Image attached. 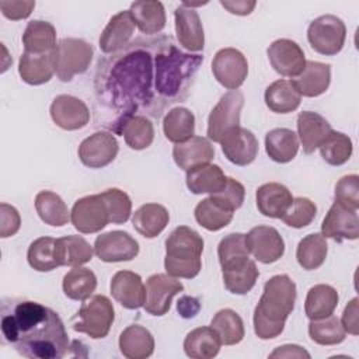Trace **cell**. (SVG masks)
I'll return each instance as SVG.
<instances>
[{
  "instance_id": "cell-1",
  "label": "cell",
  "mask_w": 359,
  "mask_h": 359,
  "mask_svg": "<svg viewBox=\"0 0 359 359\" xmlns=\"http://www.w3.org/2000/svg\"><path fill=\"white\" fill-rule=\"evenodd\" d=\"M158 42L160 36L139 38L98 60L94 79L98 116L105 114L104 125L114 133L121 135L123 123L136 115L158 116L165 108L156 84Z\"/></svg>"
},
{
  "instance_id": "cell-2",
  "label": "cell",
  "mask_w": 359,
  "mask_h": 359,
  "mask_svg": "<svg viewBox=\"0 0 359 359\" xmlns=\"http://www.w3.org/2000/svg\"><path fill=\"white\" fill-rule=\"evenodd\" d=\"M4 341L28 359H60L70 345L56 311L31 300H11L1 309Z\"/></svg>"
},
{
  "instance_id": "cell-3",
  "label": "cell",
  "mask_w": 359,
  "mask_h": 359,
  "mask_svg": "<svg viewBox=\"0 0 359 359\" xmlns=\"http://www.w3.org/2000/svg\"><path fill=\"white\" fill-rule=\"evenodd\" d=\"M294 302L296 285L287 275H275L266 280L252 317L257 337L261 339L279 337L294 309Z\"/></svg>"
},
{
  "instance_id": "cell-4",
  "label": "cell",
  "mask_w": 359,
  "mask_h": 359,
  "mask_svg": "<svg viewBox=\"0 0 359 359\" xmlns=\"http://www.w3.org/2000/svg\"><path fill=\"white\" fill-rule=\"evenodd\" d=\"M202 237L188 226L175 227L165 240V272L172 278L192 279L202 268Z\"/></svg>"
},
{
  "instance_id": "cell-5",
  "label": "cell",
  "mask_w": 359,
  "mask_h": 359,
  "mask_svg": "<svg viewBox=\"0 0 359 359\" xmlns=\"http://www.w3.org/2000/svg\"><path fill=\"white\" fill-rule=\"evenodd\" d=\"M115 313L111 300L104 294H94L84 300L77 314L72 318V328L87 334L93 339L105 338L114 323Z\"/></svg>"
},
{
  "instance_id": "cell-6",
  "label": "cell",
  "mask_w": 359,
  "mask_h": 359,
  "mask_svg": "<svg viewBox=\"0 0 359 359\" xmlns=\"http://www.w3.org/2000/svg\"><path fill=\"white\" fill-rule=\"evenodd\" d=\"M93 46L80 38H63L52 50L53 67L59 80L70 81L76 74L87 72L93 60Z\"/></svg>"
},
{
  "instance_id": "cell-7",
  "label": "cell",
  "mask_w": 359,
  "mask_h": 359,
  "mask_svg": "<svg viewBox=\"0 0 359 359\" xmlns=\"http://www.w3.org/2000/svg\"><path fill=\"white\" fill-rule=\"evenodd\" d=\"M244 95L240 90H230L216 104L208 118V137L220 143L230 132L240 128Z\"/></svg>"
},
{
  "instance_id": "cell-8",
  "label": "cell",
  "mask_w": 359,
  "mask_h": 359,
  "mask_svg": "<svg viewBox=\"0 0 359 359\" xmlns=\"http://www.w3.org/2000/svg\"><path fill=\"white\" fill-rule=\"evenodd\" d=\"M346 27L341 18L332 14L320 15L313 20L307 29L310 46L320 55L334 56L344 48Z\"/></svg>"
},
{
  "instance_id": "cell-9",
  "label": "cell",
  "mask_w": 359,
  "mask_h": 359,
  "mask_svg": "<svg viewBox=\"0 0 359 359\" xmlns=\"http://www.w3.org/2000/svg\"><path fill=\"white\" fill-rule=\"evenodd\" d=\"M70 220L73 227L84 234L102 230L109 223V213L101 194L77 199L72 208Z\"/></svg>"
},
{
  "instance_id": "cell-10",
  "label": "cell",
  "mask_w": 359,
  "mask_h": 359,
  "mask_svg": "<svg viewBox=\"0 0 359 359\" xmlns=\"http://www.w3.org/2000/svg\"><path fill=\"white\" fill-rule=\"evenodd\" d=\"M212 73L223 87L237 90L247 79L248 62L240 50L223 48L216 52L212 60Z\"/></svg>"
},
{
  "instance_id": "cell-11",
  "label": "cell",
  "mask_w": 359,
  "mask_h": 359,
  "mask_svg": "<svg viewBox=\"0 0 359 359\" xmlns=\"http://www.w3.org/2000/svg\"><path fill=\"white\" fill-rule=\"evenodd\" d=\"M184 290V285L168 273H154L146 280L143 309L151 316H164L175 294Z\"/></svg>"
},
{
  "instance_id": "cell-12",
  "label": "cell",
  "mask_w": 359,
  "mask_h": 359,
  "mask_svg": "<svg viewBox=\"0 0 359 359\" xmlns=\"http://www.w3.org/2000/svg\"><path fill=\"white\" fill-rule=\"evenodd\" d=\"M118 150L116 137L111 132L98 130L80 143L79 158L86 167L102 168L115 160Z\"/></svg>"
},
{
  "instance_id": "cell-13",
  "label": "cell",
  "mask_w": 359,
  "mask_h": 359,
  "mask_svg": "<svg viewBox=\"0 0 359 359\" xmlns=\"http://www.w3.org/2000/svg\"><path fill=\"white\" fill-rule=\"evenodd\" d=\"M321 234L337 243L356 240L359 237V219L356 210L335 201L323 220Z\"/></svg>"
},
{
  "instance_id": "cell-14",
  "label": "cell",
  "mask_w": 359,
  "mask_h": 359,
  "mask_svg": "<svg viewBox=\"0 0 359 359\" xmlns=\"http://www.w3.org/2000/svg\"><path fill=\"white\" fill-rule=\"evenodd\" d=\"M94 252L104 262L132 261L139 254V243L129 233L114 230L95 238Z\"/></svg>"
},
{
  "instance_id": "cell-15",
  "label": "cell",
  "mask_w": 359,
  "mask_h": 359,
  "mask_svg": "<svg viewBox=\"0 0 359 359\" xmlns=\"http://www.w3.org/2000/svg\"><path fill=\"white\" fill-rule=\"evenodd\" d=\"M245 244L252 257L262 264H272L282 258L285 243L275 227L257 226L245 234Z\"/></svg>"
},
{
  "instance_id": "cell-16",
  "label": "cell",
  "mask_w": 359,
  "mask_h": 359,
  "mask_svg": "<svg viewBox=\"0 0 359 359\" xmlns=\"http://www.w3.org/2000/svg\"><path fill=\"white\" fill-rule=\"evenodd\" d=\"M268 59L276 73L285 77H297L306 66L303 49L292 39L280 38L273 41L268 50Z\"/></svg>"
},
{
  "instance_id": "cell-17",
  "label": "cell",
  "mask_w": 359,
  "mask_h": 359,
  "mask_svg": "<svg viewBox=\"0 0 359 359\" xmlns=\"http://www.w3.org/2000/svg\"><path fill=\"white\" fill-rule=\"evenodd\" d=\"M49 111L52 121L65 130L81 129L90 121V111L84 101L67 94L57 95Z\"/></svg>"
},
{
  "instance_id": "cell-18",
  "label": "cell",
  "mask_w": 359,
  "mask_h": 359,
  "mask_svg": "<svg viewBox=\"0 0 359 359\" xmlns=\"http://www.w3.org/2000/svg\"><path fill=\"white\" fill-rule=\"evenodd\" d=\"M175 34L180 45L187 50L199 52L205 46V32L199 14L192 8L180 4L174 11Z\"/></svg>"
},
{
  "instance_id": "cell-19",
  "label": "cell",
  "mask_w": 359,
  "mask_h": 359,
  "mask_svg": "<svg viewBox=\"0 0 359 359\" xmlns=\"http://www.w3.org/2000/svg\"><path fill=\"white\" fill-rule=\"evenodd\" d=\"M220 144L226 158L230 163L241 167L248 165L255 160L259 147L255 135L241 126L230 132L220 142Z\"/></svg>"
},
{
  "instance_id": "cell-20",
  "label": "cell",
  "mask_w": 359,
  "mask_h": 359,
  "mask_svg": "<svg viewBox=\"0 0 359 359\" xmlns=\"http://www.w3.org/2000/svg\"><path fill=\"white\" fill-rule=\"evenodd\" d=\"M111 294L125 309L136 310L144 303V285L140 275L130 271H118L111 279Z\"/></svg>"
},
{
  "instance_id": "cell-21",
  "label": "cell",
  "mask_w": 359,
  "mask_h": 359,
  "mask_svg": "<svg viewBox=\"0 0 359 359\" xmlns=\"http://www.w3.org/2000/svg\"><path fill=\"white\" fill-rule=\"evenodd\" d=\"M135 27L136 24L129 10L119 11L109 20L107 27L101 32L98 41L100 49L108 55L121 50L130 42V38L135 32Z\"/></svg>"
},
{
  "instance_id": "cell-22",
  "label": "cell",
  "mask_w": 359,
  "mask_h": 359,
  "mask_svg": "<svg viewBox=\"0 0 359 359\" xmlns=\"http://www.w3.org/2000/svg\"><path fill=\"white\" fill-rule=\"evenodd\" d=\"M290 81L300 95L310 98L318 97L330 87L331 66L321 62L306 60L304 70Z\"/></svg>"
},
{
  "instance_id": "cell-23",
  "label": "cell",
  "mask_w": 359,
  "mask_h": 359,
  "mask_svg": "<svg viewBox=\"0 0 359 359\" xmlns=\"http://www.w3.org/2000/svg\"><path fill=\"white\" fill-rule=\"evenodd\" d=\"M172 157L180 168L188 171L196 165L210 163L215 157V147L209 139L192 136L191 139L174 146Z\"/></svg>"
},
{
  "instance_id": "cell-24",
  "label": "cell",
  "mask_w": 359,
  "mask_h": 359,
  "mask_svg": "<svg viewBox=\"0 0 359 359\" xmlns=\"http://www.w3.org/2000/svg\"><path fill=\"white\" fill-rule=\"evenodd\" d=\"M332 132L328 121L317 112L303 111L297 116V135L306 154H311Z\"/></svg>"
},
{
  "instance_id": "cell-25",
  "label": "cell",
  "mask_w": 359,
  "mask_h": 359,
  "mask_svg": "<svg viewBox=\"0 0 359 359\" xmlns=\"http://www.w3.org/2000/svg\"><path fill=\"white\" fill-rule=\"evenodd\" d=\"M255 199L259 213L272 219H282L293 202L290 191L279 182L261 185L257 189Z\"/></svg>"
},
{
  "instance_id": "cell-26",
  "label": "cell",
  "mask_w": 359,
  "mask_h": 359,
  "mask_svg": "<svg viewBox=\"0 0 359 359\" xmlns=\"http://www.w3.org/2000/svg\"><path fill=\"white\" fill-rule=\"evenodd\" d=\"M227 177L222 171V168L216 164H201L187 171V187L188 189L195 194H216L223 188L226 184Z\"/></svg>"
},
{
  "instance_id": "cell-27",
  "label": "cell",
  "mask_w": 359,
  "mask_h": 359,
  "mask_svg": "<svg viewBox=\"0 0 359 359\" xmlns=\"http://www.w3.org/2000/svg\"><path fill=\"white\" fill-rule=\"evenodd\" d=\"M119 349L128 359H146L154 351V338L147 328L133 324L121 332Z\"/></svg>"
},
{
  "instance_id": "cell-28",
  "label": "cell",
  "mask_w": 359,
  "mask_h": 359,
  "mask_svg": "<svg viewBox=\"0 0 359 359\" xmlns=\"http://www.w3.org/2000/svg\"><path fill=\"white\" fill-rule=\"evenodd\" d=\"M18 73L22 81L29 86H41L48 83L55 73L52 52L41 55L24 52L20 57Z\"/></svg>"
},
{
  "instance_id": "cell-29",
  "label": "cell",
  "mask_w": 359,
  "mask_h": 359,
  "mask_svg": "<svg viewBox=\"0 0 359 359\" xmlns=\"http://www.w3.org/2000/svg\"><path fill=\"white\" fill-rule=\"evenodd\" d=\"M129 13L136 27L144 35L158 34L165 27V11L161 1H135L130 4Z\"/></svg>"
},
{
  "instance_id": "cell-30",
  "label": "cell",
  "mask_w": 359,
  "mask_h": 359,
  "mask_svg": "<svg viewBox=\"0 0 359 359\" xmlns=\"http://www.w3.org/2000/svg\"><path fill=\"white\" fill-rule=\"evenodd\" d=\"M168 210L158 203L142 205L132 216L135 230L146 238L157 237L168 224Z\"/></svg>"
},
{
  "instance_id": "cell-31",
  "label": "cell",
  "mask_w": 359,
  "mask_h": 359,
  "mask_svg": "<svg viewBox=\"0 0 359 359\" xmlns=\"http://www.w3.org/2000/svg\"><path fill=\"white\" fill-rule=\"evenodd\" d=\"M265 150L275 163H289L299 151L297 135L287 128L272 129L265 136Z\"/></svg>"
},
{
  "instance_id": "cell-32",
  "label": "cell",
  "mask_w": 359,
  "mask_h": 359,
  "mask_svg": "<svg viewBox=\"0 0 359 359\" xmlns=\"http://www.w3.org/2000/svg\"><path fill=\"white\" fill-rule=\"evenodd\" d=\"M222 346L217 332L212 327H199L188 332L184 339V351L192 359L215 358Z\"/></svg>"
},
{
  "instance_id": "cell-33",
  "label": "cell",
  "mask_w": 359,
  "mask_h": 359,
  "mask_svg": "<svg viewBox=\"0 0 359 359\" xmlns=\"http://www.w3.org/2000/svg\"><path fill=\"white\" fill-rule=\"evenodd\" d=\"M226 289L233 294H247L259 276V271L252 259H245L230 266L222 268Z\"/></svg>"
},
{
  "instance_id": "cell-34",
  "label": "cell",
  "mask_w": 359,
  "mask_h": 359,
  "mask_svg": "<svg viewBox=\"0 0 359 359\" xmlns=\"http://www.w3.org/2000/svg\"><path fill=\"white\" fill-rule=\"evenodd\" d=\"M56 29L55 27L42 20L29 21L22 34L24 52L28 53H50L56 46Z\"/></svg>"
},
{
  "instance_id": "cell-35",
  "label": "cell",
  "mask_w": 359,
  "mask_h": 359,
  "mask_svg": "<svg viewBox=\"0 0 359 359\" xmlns=\"http://www.w3.org/2000/svg\"><path fill=\"white\" fill-rule=\"evenodd\" d=\"M338 292L325 283L310 287L304 302V311L309 320H321L334 313L338 306Z\"/></svg>"
},
{
  "instance_id": "cell-36",
  "label": "cell",
  "mask_w": 359,
  "mask_h": 359,
  "mask_svg": "<svg viewBox=\"0 0 359 359\" xmlns=\"http://www.w3.org/2000/svg\"><path fill=\"white\" fill-rule=\"evenodd\" d=\"M265 104L276 114H289L299 108L302 95L296 91L292 81L276 80L265 90Z\"/></svg>"
},
{
  "instance_id": "cell-37",
  "label": "cell",
  "mask_w": 359,
  "mask_h": 359,
  "mask_svg": "<svg viewBox=\"0 0 359 359\" xmlns=\"http://www.w3.org/2000/svg\"><path fill=\"white\" fill-rule=\"evenodd\" d=\"M163 132L165 137L175 144L191 139L195 132L194 114L184 107L170 109L163 118Z\"/></svg>"
},
{
  "instance_id": "cell-38",
  "label": "cell",
  "mask_w": 359,
  "mask_h": 359,
  "mask_svg": "<svg viewBox=\"0 0 359 359\" xmlns=\"http://www.w3.org/2000/svg\"><path fill=\"white\" fill-rule=\"evenodd\" d=\"M31 268L38 272H49L60 266L57 240L52 237H39L34 240L27 252Z\"/></svg>"
},
{
  "instance_id": "cell-39",
  "label": "cell",
  "mask_w": 359,
  "mask_h": 359,
  "mask_svg": "<svg viewBox=\"0 0 359 359\" xmlns=\"http://www.w3.org/2000/svg\"><path fill=\"white\" fill-rule=\"evenodd\" d=\"M35 209L41 220L49 226L62 227L70 219L69 209L63 199L52 191H41L35 196Z\"/></svg>"
},
{
  "instance_id": "cell-40",
  "label": "cell",
  "mask_w": 359,
  "mask_h": 359,
  "mask_svg": "<svg viewBox=\"0 0 359 359\" xmlns=\"http://www.w3.org/2000/svg\"><path fill=\"white\" fill-rule=\"evenodd\" d=\"M195 219L203 229L217 231L231 222L233 210L217 202L213 196H209L196 205Z\"/></svg>"
},
{
  "instance_id": "cell-41",
  "label": "cell",
  "mask_w": 359,
  "mask_h": 359,
  "mask_svg": "<svg viewBox=\"0 0 359 359\" xmlns=\"http://www.w3.org/2000/svg\"><path fill=\"white\" fill-rule=\"evenodd\" d=\"M327 252L328 245L325 237L320 233H313L300 240L296 250V258L303 269L313 271L324 264Z\"/></svg>"
},
{
  "instance_id": "cell-42",
  "label": "cell",
  "mask_w": 359,
  "mask_h": 359,
  "mask_svg": "<svg viewBox=\"0 0 359 359\" xmlns=\"http://www.w3.org/2000/svg\"><path fill=\"white\" fill-rule=\"evenodd\" d=\"M63 292L72 300L88 299L97 287L95 273L84 266H74L63 276Z\"/></svg>"
},
{
  "instance_id": "cell-43",
  "label": "cell",
  "mask_w": 359,
  "mask_h": 359,
  "mask_svg": "<svg viewBox=\"0 0 359 359\" xmlns=\"http://www.w3.org/2000/svg\"><path fill=\"white\" fill-rule=\"evenodd\" d=\"M57 240L60 266H81L93 258V247L81 236H65Z\"/></svg>"
},
{
  "instance_id": "cell-44",
  "label": "cell",
  "mask_w": 359,
  "mask_h": 359,
  "mask_svg": "<svg viewBox=\"0 0 359 359\" xmlns=\"http://www.w3.org/2000/svg\"><path fill=\"white\" fill-rule=\"evenodd\" d=\"M210 327L217 332L222 345H236L244 338V323L231 309L219 310L210 321Z\"/></svg>"
},
{
  "instance_id": "cell-45",
  "label": "cell",
  "mask_w": 359,
  "mask_h": 359,
  "mask_svg": "<svg viewBox=\"0 0 359 359\" xmlns=\"http://www.w3.org/2000/svg\"><path fill=\"white\" fill-rule=\"evenodd\" d=\"M121 135L130 149L143 150L153 143L154 128L149 118L144 115H136L123 123Z\"/></svg>"
},
{
  "instance_id": "cell-46",
  "label": "cell",
  "mask_w": 359,
  "mask_h": 359,
  "mask_svg": "<svg viewBox=\"0 0 359 359\" xmlns=\"http://www.w3.org/2000/svg\"><path fill=\"white\" fill-rule=\"evenodd\" d=\"M309 335L313 342L318 345H338L344 342L346 332L335 316H328L321 320H310Z\"/></svg>"
},
{
  "instance_id": "cell-47",
  "label": "cell",
  "mask_w": 359,
  "mask_h": 359,
  "mask_svg": "<svg viewBox=\"0 0 359 359\" xmlns=\"http://www.w3.org/2000/svg\"><path fill=\"white\" fill-rule=\"evenodd\" d=\"M320 153L330 165H342L352 156V140L342 132L332 130L320 144Z\"/></svg>"
},
{
  "instance_id": "cell-48",
  "label": "cell",
  "mask_w": 359,
  "mask_h": 359,
  "mask_svg": "<svg viewBox=\"0 0 359 359\" xmlns=\"http://www.w3.org/2000/svg\"><path fill=\"white\" fill-rule=\"evenodd\" d=\"M248 255H250V251L245 244V234L243 233L227 234L219 243L217 257L222 268L248 259L250 258Z\"/></svg>"
},
{
  "instance_id": "cell-49",
  "label": "cell",
  "mask_w": 359,
  "mask_h": 359,
  "mask_svg": "<svg viewBox=\"0 0 359 359\" xmlns=\"http://www.w3.org/2000/svg\"><path fill=\"white\" fill-rule=\"evenodd\" d=\"M101 196L109 213V223L122 224L128 222L132 213V201L126 192L118 188H109L101 192Z\"/></svg>"
},
{
  "instance_id": "cell-50",
  "label": "cell",
  "mask_w": 359,
  "mask_h": 359,
  "mask_svg": "<svg viewBox=\"0 0 359 359\" xmlns=\"http://www.w3.org/2000/svg\"><path fill=\"white\" fill-rule=\"evenodd\" d=\"M317 215V206L309 198H293L287 212L282 216L285 224L293 229H303L309 226Z\"/></svg>"
},
{
  "instance_id": "cell-51",
  "label": "cell",
  "mask_w": 359,
  "mask_h": 359,
  "mask_svg": "<svg viewBox=\"0 0 359 359\" xmlns=\"http://www.w3.org/2000/svg\"><path fill=\"white\" fill-rule=\"evenodd\" d=\"M334 198L355 210L359 208V177L356 174H349L342 177L335 185Z\"/></svg>"
},
{
  "instance_id": "cell-52",
  "label": "cell",
  "mask_w": 359,
  "mask_h": 359,
  "mask_svg": "<svg viewBox=\"0 0 359 359\" xmlns=\"http://www.w3.org/2000/svg\"><path fill=\"white\" fill-rule=\"evenodd\" d=\"M210 196H213L217 202H220L222 205H224L226 208H229L230 210L234 212L236 209H238L243 205L244 196H245V189L241 182H238L237 180H234L231 177H227L223 188Z\"/></svg>"
},
{
  "instance_id": "cell-53",
  "label": "cell",
  "mask_w": 359,
  "mask_h": 359,
  "mask_svg": "<svg viewBox=\"0 0 359 359\" xmlns=\"http://www.w3.org/2000/svg\"><path fill=\"white\" fill-rule=\"evenodd\" d=\"M21 226V217L18 210L7 203L0 205V237L7 238L14 236Z\"/></svg>"
},
{
  "instance_id": "cell-54",
  "label": "cell",
  "mask_w": 359,
  "mask_h": 359,
  "mask_svg": "<svg viewBox=\"0 0 359 359\" xmlns=\"http://www.w3.org/2000/svg\"><path fill=\"white\" fill-rule=\"evenodd\" d=\"M35 7V1L32 0H3L0 1L1 14L13 21L27 18Z\"/></svg>"
},
{
  "instance_id": "cell-55",
  "label": "cell",
  "mask_w": 359,
  "mask_h": 359,
  "mask_svg": "<svg viewBox=\"0 0 359 359\" xmlns=\"http://www.w3.org/2000/svg\"><path fill=\"white\" fill-rule=\"evenodd\" d=\"M358 313H359V310H358V297H353L346 304V307L344 309L342 318L339 320L345 332H348L351 335H358L359 334V321H358L359 314Z\"/></svg>"
},
{
  "instance_id": "cell-56",
  "label": "cell",
  "mask_w": 359,
  "mask_h": 359,
  "mask_svg": "<svg viewBox=\"0 0 359 359\" xmlns=\"http://www.w3.org/2000/svg\"><path fill=\"white\" fill-rule=\"evenodd\" d=\"M220 6L224 7L229 13L236 15H248L255 8L257 1L254 0H220Z\"/></svg>"
},
{
  "instance_id": "cell-57",
  "label": "cell",
  "mask_w": 359,
  "mask_h": 359,
  "mask_svg": "<svg viewBox=\"0 0 359 359\" xmlns=\"http://www.w3.org/2000/svg\"><path fill=\"white\" fill-rule=\"evenodd\" d=\"M199 310H201V303L196 297L182 296L177 302V311L182 318H192L198 314Z\"/></svg>"
},
{
  "instance_id": "cell-58",
  "label": "cell",
  "mask_w": 359,
  "mask_h": 359,
  "mask_svg": "<svg viewBox=\"0 0 359 359\" xmlns=\"http://www.w3.org/2000/svg\"><path fill=\"white\" fill-rule=\"evenodd\" d=\"M271 358H310V353L299 345H282L276 348Z\"/></svg>"
}]
</instances>
